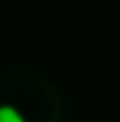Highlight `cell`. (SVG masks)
<instances>
[{"label": "cell", "instance_id": "cell-1", "mask_svg": "<svg viewBox=\"0 0 120 122\" xmlns=\"http://www.w3.org/2000/svg\"><path fill=\"white\" fill-rule=\"evenodd\" d=\"M66 103L59 87L31 66L0 71V122H64Z\"/></svg>", "mask_w": 120, "mask_h": 122}]
</instances>
